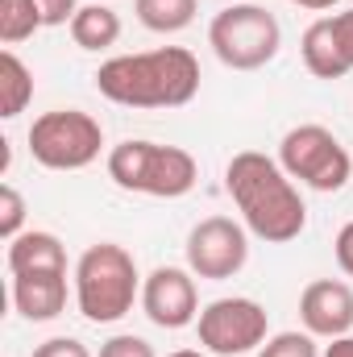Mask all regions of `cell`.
<instances>
[{"mask_svg":"<svg viewBox=\"0 0 353 357\" xmlns=\"http://www.w3.org/2000/svg\"><path fill=\"white\" fill-rule=\"evenodd\" d=\"M225 187L241 212V225L270 245H287L308 229V204L291 175L278 167V158H266L258 150L233 154Z\"/></svg>","mask_w":353,"mask_h":357,"instance_id":"1","label":"cell"},{"mask_svg":"<svg viewBox=\"0 0 353 357\" xmlns=\"http://www.w3.org/2000/svg\"><path fill=\"white\" fill-rule=\"evenodd\" d=\"M96 88L121 108H183L200 91V59L187 46H158L146 54H117L100 63Z\"/></svg>","mask_w":353,"mask_h":357,"instance_id":"2","label":"cell"},{"mask_svg":"<svg viewBox=\"0 0 353 357\" xmlns=\"http://www.w3.org/2000/svg\"><path fill=\"white\" fill-rule=\"evenodd\" d=\"M142 295L137 262L125 245L96 241L75 262V303L91 324H117L133 312V299Z\"/></svg>","mask_w":353,"mask_h":357,"instance_id":"3","label":"cell"},{"mask_svg":"<svg viewBox=\"0 0 353 357\" xmlns=\"http://www.w3.org/2000/svg\"><path fill=\"white\" fill-rule=\"evenodd\" d=\"M108 178L121 191L154 195V199H179L195 187L200 167L183 146H158V142H121L108 150Z\"/></svg>","mask_w":353,"mask_h":357,"instance_id":"4","label":"cell"},{"mask_svg":"<svg viewBox=\"0 0 353 357\" xmlns=\"http://www.w3.org/2000/svg\"><path fill=\"white\" fill-rule=\"evenodd\" d=\"M208 46H212V54L229 71H258V67H266L278 54L283 29H278V21H274L270 8L250 4V0H237L225 13L212 17Z\"/></svg>","mask_w":353,"mask_h":357,"instance_id":"5","label":"cell"},{"mask_svg":"<svg viewBox=\"0 0 353 357\" xmlns=\"http://www.w3.org/2000/svg\"><path fill=\"white\" fill-rule=\"evenodd\" d=\"M100 146H104L100 121L80 108L42 112L29 125V154L46 171H84L100 158Z\"/></svg>","mask_w":353,"mask_h":357,"instance_id":"6","label":"cell"},{"mask_svg":"<svg viewBox=\"0 0 353 357\" xmlns=\"http://www.w3.org/2000/svg\"><path fill=\"white\" fill-rule=\"evenodd\" d=\"M278 167L312 191H341L353 175L350 150L324 125H295L278 142Z\"/></svg>","mask_w":353,"mask_h":357,"instance_id":"7","label":"cell"},{"mask_svg":"<svg viewBox=\"0 0 353 357\" xmlns=\"http://www.w3.org/2000/svg\"><path fill=\"white\" fill-rule=\"evenodd\" d=\"M195 328H200V345L208 354L237 357V354H250V349H262L270 320H266V307L258 299L233 295V299H212L200 312Z\"/></svg>","mask_w":353,"mask_h":357,"instance_id":"8","label":"cell"},{"mask_svg":"<svg viewBox=\"0 0 353 357\" xmlns=\"http://www.w3.org/2000/svg\"><path fill=\"white\" fill-rule=\"evenodd\" d=\"M250 229L229 216H208L187 233V270L200 278H233L250 262Z\"/></svg>","mask_w":353,"mask_h":357,"instance_id":"9","label":"cell"},{"mask_svg":"<svg viewBox=\"0 0 353 357\" xmlns=\"http://www.w3.org/2000/svg\"><path fill=\"white\" fill-rule=\"evenodd\" d=\"M142 312L150 316V324L158 328H187L200 320V295H195V278L191 270L179 266H158L142 282Z\"/></svg>","mask_w":353,"mask_h":357,"instance_id":"10","label":"cell"},{"mask_svg":"<svg viewBox=\"0 0 353 357\" xmlns=\"http://www.w3.org/2000/svg\"><path fill=\"white\" fill-rule=\"evenodd\" d=\"M303 67L316 79H341L353 71V8L350 13H333L320 17L303 29Z\"/></svg>","mask_w":353,"mask_h":357,"instance_id":"11","label":"cell"},{"mask_svg":"<svg viewBox=\"0 0 353 357\" xmlns=\"http://www.w3.org/2000/svg\"><path fill=\"white\" fill-rule=\"evenodd\" d=\"M299 320L303 333L337 341L353 333V287L341 278H316L299 295Z\"/></svg>","mask_w":353,"mask_h":357,"instance_id":"12","label":"cell"},{"mask_svg":"<svg viewBox=\"0 0 353 357\" xmlns=\"http://www.w3.org/2000/svg\"><path fill=\"white\" fill-rule=\"evenodd\" d=\"M13 307L33 324L63 316V307H67V274H50V270L13 274Z\"/></svg>","mask_w":353,"mask_h":357,"instance_id":"13","label":"cell"},{"mask_svg":"<svg viewBox=\"0 0 353 357\" xmlns=\"http://www.w3.org/2000/svg\"><path fill=\"white\" fill-rule=\"evenodd\" d=\"M8 270L13 274H67V250L54 233H21L8 241Z\"/></svg>","mask_w":353,"mask_h":357,"instance_id":"14","label":"cell"},{"mask_svg":"<svg viewBox=\"0 0 353 357\" xmlns=\"http://www.w3.org/2000/svg\"><path fill=\"white\" fill-rule=\"evenodd\" d=\"M71 38H75L80 50H108V46L121 42V17L100 0L80 4V13L71 21Z\"/></svg>","mask_w":353,"mask_h":357,"instance_id":"15","label":"cell"},{"mask_svg":"<svg viewBox=\"0 0 353 357\" xmlns=\"http://www.w3.org/2000/svg\"><path fill=\"white\" fill-rule=\"evenodd\" d=\"M29 100H33V71L13 50H4L0 54V116L4 121L21 116Z\"/></svg>","mask_w":353,"mask_h":357,"instance_id":"16","label":"cell"},{"mask_svg":"<svg viewBox=\"0 0 353 357\" xmlns=\"http://www.w3.org/2000/svg\"><path fill=\"white\" fill-rule=\"evenodd\" d=\"M133 8L150 33H179L195 21V0H133Z\"/></svg>","mask_w":353,"mask_h":357,"instance_id":"17","label":"cell"},{"mask_svg":"<svg viewBox=\"0 0 353 357\" xmlns=\"http://www.w3.org/2000/svg\"><path fill=\"white\" fill-rule=\"evenodd\" d=\"M38 29H46L38 0H0V42L4 46H17V42L33 38Z\"/></svg>","mask_w":353,"mask_h":357,"instance_id":"18","label":"cell"},{"mask_svg":"<svg viewBox=\"0 0 353 357\" xmlns=\"http://www.w3.org/2000/svg\"><path fill=\"white\" fill-rule=\"evenodd\" d=\"M258 357H320V349H316L312 333H274V337H266Z\"/></svg>","mask_w":353,"mask_h":357,"instance_id":"19","label":"cell"},{"mask_svg":"<svg viewBox=\"0 0 353 357\" xmlns=\"http://www.w3.org/2000/svg\"><path fill=\"white\" fill-rule=\"evenodd\" d=\"M21 220H25V199H21V191L13 183H4L0 187V237L4 241L21 237Z\"/></svg>","mask_w":353,"mask_h":357,"instance_id":"20","label":"cell"},{"mask_svg":"<svg viewBox=\"0 0 353 357\" xmlns=\"http://www.w3.org/2000/svg\"><path fill=\"white\" fill-rule=\"evenodd\" d=\"M100 357H154V345L146 337H133V333H117L100 345Z\"/></svg>","mask_w":353,"mask_h":357,"instance_id":"21","label":"cell"},{"mask_svg":"<svg viewBox=\"0 0 353 357\" xmlns=\"http://www.w3.org/2000/svg\"><path fill=\"white\" fill-rule=\"evenodd\" d=\"M29 357H91V354H88V345L75 341V337H50V341H42Z\"/></svg>","mask_w":353,"mask_h":357,"instance_id":"22","label":"cell"},{"mask_svg":"<svg viewBox=\"0 0 353 357\" xmlns=\"http://www.w3.org/2000/svg\"><path fill=\"white\" fill-rule=\"evenodd\" d=\"M38 13H42V25H71L80 4L75 0H38Z\"/></svg>","mask_w":353,"mask_h":357,"instance_id":"23","label":"cell"},{"mask_svg":"<svg viewBox=\"0 0 353 357\" xmlns=\"http://www.w3.org/2000/svg\"><path fill=\"white\" fill-rule=\"evenodd\" d=\"M337 266L353 278V220L341 229V233H337Z\"/></svg>","mask_w":353,"mask_h":357,"instance_id":"24","label":"cell"},{"mask_svg":"<svg viewBox=\"0 0 353 357\" xmlns=\"http://www.w3.org/2000/svg\"><path fill=\"white\" fill-rule=\"evenodd\" d=\"M324 357H353V333L350 337H337V341L324 349Z\"/></svg>","mask_w":353,"mask_h":357,"instance_id":"25","label":"cell"},{"mask_svg":"<svg viewBox=\"0 0 353 357\" xmlns=\"http://www.w3.org/2000/svg\"><path fill=\"white\" fill-rule=\"evenodd\" d=\"M291 4H299V8H312V13H324V8H333L337 0H291Z\"/></svg>","mask_w":353,"mask_h":357,"instance_id":"26","label":"cell"},{"mask_svg":"<svg viewBox=\"0 0 353 357\" xmlns=\"http://www.w3.org/2000/svg\"><path fill=\"white\" fill-rule=\"evenodd\" d=\"M171 357H204L200 349H179V354H171Z\"/></svg>","mask_w":353,"mask_h":357,"instance_id":"27","label":"cell"},{"mask_svg":"<svg viewBox=\"0 0 353 357\" xmlns=\"http://www.w3.org/2000/svg\"><path fill=\"white\" fill-rule=\"evenodd\" d=\"M100 4H108V0H100Z\"/></svg>","mask_w":353,"mask_h":357,"instance_id":"28","label":"cell"},{"mask_svg":"<svg viewBox=\"0 0 353 357\" xmlns=\"http://www.w3.org/2000/svg\"><path fill=\"white\" fill-rule=\"evenodd\" d=\"M233 4H237V0H233Z\"/></svg>","mask_w":353,"mask_h":357,"instance_id":"29","label":"cell"}]
</instances>
